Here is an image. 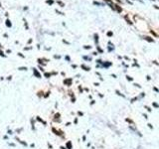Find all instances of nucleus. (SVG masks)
<instances>
[{"mask_svg":"<svg viewBox=\"0 0 159 149\" xmlns=\"http://www.w3.org/2000/svg\"><path fill=\"white\" fill-rule=\"evenodd\" d=\"M67 146L70 148V149H72V145H71V142H68V144H67Z\"/></svg>","mask_w":159,"mask_h":149,"instance_id":"2","label":"nucleus"},{"mask_svg":"<svg viewBox=\"0 0 159 149\" xmlns=\"http://www.w3.org/2000/svg\"><path fill=\"white\" fill-rule=\"evenodd\" d=\"M70 83H72V79H67V81H65V84H70Z\"/></svg>","mask_w":159,"mask_h":149,"instance_id":"1","label":"nucleus"}]
</instances>
